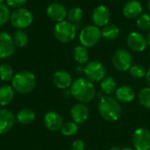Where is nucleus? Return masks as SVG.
I'll use <instances>...</instances> for the list:
<instances>
[{
    "mask_svg": "<svg viewBox=\"0 0 150 150\" xmlns=\"http://www.w3.org/2000/svg\"><path fill=\"white\" fill-rule=\"evenodd\" d=\"M98 112L100 116L106 121H117L121 115L122 110L120 103L113 97L105 96L98 103Z\"/></svg>",
    "mask_w": 150,
    "mask_h": 150,
    "instance_id": "f03ea898",
    "label": "nucleus"
},
{
    "mask_svg": "<svg viewBox=\"0 0 150 150\" xmlns=\"http://www.w3.org/2000/svg\"><path fill=\"white\" fill-rule=\"evenodd\" d=\"M121 150H135L134 149H132V148H124V149H122Z\"/></svg>",
    "mask_w": 150,
    "mask_h": 150,
    "instance_id": "58836bf2",
    "label": "nucleus"
},
{
    "mask_svg": "<svg viewBox=\"0 0 150 150\" xmlns=\"http://www.w3.org/2000/svg\"><path fill=\"white\" fill-rule=\"evenodd\" d=\"M47 14L51 20L59 23L65 20L68 16V11L62 4L52 3L47 9Z\"/></svg>",
    "mask_w": 150,
    "mask_h": 150,
    "instance_id": "ddd939ff",
    "label": "nucleus"
},
{
    "mask_svg": "<svg viewBox=\"0 0 150 150\" xmlns=\"http://www.w3.org/2000/svg\"><path fill=\"white\" fill-rule=\"evenodd\" d=\"M100 88L103 93L106 96H111L117 90V83L112 76H105L100 82Z\"/></svg>",
    "mask_w": 150,
    "mask_h": 150,
    "instance_id": "412c9836",
    "label": "nucleus"
},
{
    "mask_svg": "<svg viewBox=\"0 0 150 150\" xmlns=\"http://www.w3.org/2000/svg\"><path fill=\"white\" fill-rule=\"evenodd\" d=\"M70 114L74 122L76 124H83L89 118V109L84 104L77 103L72 106Z\"/></svg>",
    "mask_w": 150,
    "mask_h": 150,
    "instance_id": "dca6fc26",
    "label": "nucleus"
},
{
    "mask_svg": "<svg viewBox=\"0 0 150 150\" xmlns=\"http://www.w3.org/2000/svg\"><path fill=\"white\" fill-rule=\"evenodd\" d=\"M109 150H121L119 147H112V148H111Z\"/></svg>",
    "mask_w": 150,
    "mask_h": 150,
    "instance_id": "4c0bfd02",
    "label": "nucleus"
},
{
    "mask_svg": "<svg viewBox=\"0 0 150 150\" xmlns=\"http://www.w3.org/2000/svg\"><path fill=\"white\" fill-rule=\"evenodd\" d=\"M76 34V26L69 20H63L56 23L54 28V35L55 39L62 43L71 42Z\"/></svg>",
    "mask_w": 150,
    "mask_h": 150,
    "instance_id": "20e7f679",
    "label": "nucleus"
},
{
    "mask_svg": "<svg viewBox=\"0 0 150 150\" xmlns=\"http://www.w3.org/2000/svg\"><path fill=\"white\" fill-rule=\"evenodd\" d=\"M148 9L150 11V0H149V2H148Z\"/></svg>",
    "mask_w": 150,
    "mask_h": 150,
    "instance_id": "ea45409f",
    "label": "nucleus"
},
{
    "mask_svg": "<svg viewBox=\"0 0 150 150\" xmlns=\"http://www.w3.org/2000/svg\"><path fill=\"white\" fill-rule=\"evenodd\" d=\"M15 124L13 113L6 109H0V134L9 132Z\"/></svg>",
    "mask_w": 150,
    "mask_h": 150,
    "instance_id": "f3484780",
    "label": "nucleus"
},
{
    "mask_svg": "<svg viewBox=\"0 0 150 150\" xmlns=\"http://www.w3.org/2000/svg\"><path fill=\"white\" fill-rule=\"evenodd\" d=\"M73 57L78 64H86L89 61V52L87 47L79 45L73 50Z\"/></svg>",
    "mask_w": 150,
    "mask_h": 150,
    "instance_id": "5701e85b",
    "label": "nucleus"
},
{
    "mask_svg": "<svg viewBox=\"0 0 150 150\" xmlns=\"http://www.w3.org/2000/svg\"><path fill=\"white\" fill-rule=\"evenodd\" d=\"M70 95L83 104L92 101L96 95L94 83L87 78L80 77L76 79L70 86Z\"/></svg>",
    "mask_w": 150,
    "mask_h": 150,
    "instance_id": "f257e3e1",
    "label": "nucleus"
},
{
    "mask_svg": "<svg viewBox=\"0 0 150 150\" xmlns=\"http://www.w3.org/2000/svg\"><path fill=\"white\" fill-rule=\"evenodd\" d=\"M78 131V125L74 121H68L62 125V127L61 129L62 134L64 136H71L76 134Z\"/></svg>",
    "mask_w": 150,
    "mask_h": 150,
    "instance_id": "7c9ffc66",
    "label": "nucleus"
},
{
    "mask_svg": "<svg viewBox=\"0 0 150 150\" xmlns=\"http://www.w3.org/2000/svg\"><path fill=\"white\" fill-rule=\"evenodd\" d=\"M11 84L13 89L21 94L31 92L36 86V76L30 71H20L14 75Z\"/></svg>",
    "mask_w": 150,
    "mask_h": 150,
    "instance_id": "7ed1b4c3",
    "label": "nucleus"
},
{
    "mask_svg": "<svg viewBox=\"0 0 150 150\" xmlns=\"http://www.w3.org/2000/svg\"><path fill=\"white\" fill-rule=\"evenodd\" d=\"M88 150H91V149H88Z\"/></svg>",
    "mask_w": 150,
    "mask_h": 150,
    "instance_id": "79ce46f5",
    "label": "nucleus"
},
{
    "mask_svg": "<svg viewBox=\"0 0 150 150\" xmlns=\"http://www.w3.org/2000/svg\"><path fill=\"white\" fill-rule=\"evenodd\" d=\"M102 37L101 29L94 25L84 26L79 33V41L85 47H92L96 46Z\"/></svg>",
    "mask_w": 150,
    "mask_h": 150,
    "instance_id": "39448f33",
    "label": "nucleus"
},
{
    "mask_svg": "<svg viewBox=\"0 0 150 150\" xmlns=\"http://www.w3.org/2000/svg\"><path fill=\"white\" fill-rule=\"evenodd\" d=\"M6 5L12 9H18L22 8L27 2V0H5Z\"/></svg>",
    "mask_w": 150,
    "mask_h": 150,
    "instance_id": "473e14b6",
    "label": "nucleus"
},
{
    "mask_svg": "<svg viewBox=\"0 0 150 150\" xmlns=\"http://www.w3.org/2000/svg\"><path fill=\"white\" fill-rule=\"evenodd\" d=\"M70 150H85V144L82 140H76L73 142Z\"/></svg>",
    "mask_w": 150,
    "mask_h": 150,
    "instance_id": "72a5a7b5",
    "label": "nucleus"
},
{
    "mask_svg": "<svg viewBox=\"0 0 150 150\" xmlns=\"http://www.w3.org/2000/svg\"><path fill=\"white\" fill-rule=\"evenodd\" d=\"M127 47L134 52L141 53L143 52L148 46L146 37L136 31L131 32L127 37Z\"/></svg>",
    "mask_w": 150,
    "mask_h": 150,
    "instance_id": "9d476101",
    "label": "nucleus"
},
{
    "mask_svg": "<svg viewBox=\"0 0 150 150\" xmlns=\"http://www.w3.org/2000/svg\"><path fill=\"white\" fill-rule=\"evenodd\" d=\"M138 99L140 104L150 110V88L147 87V88H143L140 91L139 94H138Z\"/></svg>",
    "mask_w": 150,
    "mask_h": 150,
    "instance_id": "c756f323",
    "label": "nucleus"
},
{
    "mask_svg": "<svg viewBox=\"0 0 150 150\" xmlns=\"http://www.w3.org/2000/svg\"><path fill=\"white\" fill-rule=\"evenodd\" d=\"M112 62L117 70L125 72L129 70L133 65V57L127 49L120 48L114 52L112 57Z\"/></svg>",
    "mask_w": 150,
    "mask_h": 150,
    "instance_id": "6e6552de",
    "label": "nucleus"
},
{
    "mask_svg": "<svg viewBox=\"0 0 150 150\" xmlns=\"http://www.w3.org/2000/svg\"><path fill=\"white\" fill-rule=\"evenodd\" d=\"M16 46L12 37L4 32L0 33V59H7L13 55Z\"/></svg>",
    "mask_w": 150,
    "mask_h": 150,
    "instance_id": "9b49d317",
    "label": "nucleus"
},
{
    "mask_svg": "<svg viewBox=\"0 0 150 150\" xmlns=\"http://www.w3.org/2000/svg\"><path fill=\"white\" fill-rule=\"evenodd\" d=\"M14 76V71L11 65L3 63L0 65V79L4 82L11 81Z\"/></svg>",
    "mask_w": 150,
    "mask_h": 150,
    "instance_id": "a878e982",
    "label": "nucleus"
},
{
    "mask_svg": "<svg viewBox=\"0 0 150 150\" xmlns=\"http://www.w3.org/2000/svg\"><path fill=\"white\" fill-rule=\"evenodd\" d=\"M33 20V13L26 8H18L15 9L11 12L10 22L13 27L18 30H23L27 28Z\"/></svg>",
    "mask_w": 150,
    "mask_h": 150,
    "instance_id": "423d86ee",
    "label": "nucleus"
},
{
    "mask_svg": "<svg viewBox=\"0 0 150 150\" xmlns=\"http://www.w3.org/2000/svg\"><path fill=\"white\" fill-rule=\"evenodd\" d=\"M146 40H147V43H148V45L150 46V31H149V32H148V33H147Z\"/></svg>",
    "mask_w": 150,
    "mask_h": 150,
    "instance_id": "c9c22d12",
    "label": "nucleus"
},
{
    "mask_svg": "<svg viewBox=\"0 0 150 150\" xmlns=\"http://www.w3.org/2000/svg\"><path fill=\"white\" fill-rule=\"evenodd\" d=\"M136 25L142 31H150V14L142 13L136 19Z\"/></svg>",
    "mask_w": 150,
    "mask_h": 150,
    "instance_id": "c85d7f7f",
    "label": "nucleus"
},
{
    "mask_svg": "<svg viewBox=\"0 0 150 150\" xmlns=\"http://www.w3.org/2000/svg\"><path fill=\"white\" fill-rule=\"evenodd\" d=\"M14 89L10 85H3L0 87V105H9L14 98Z\"/></svg>",
    "mask_w": 150,
    "mask_h": 150,
    "instance_id": "4be33fe9",
    "label": "nucleus"
},
{
    "mask_svg": "<svg viewBox=\"0 0 150 150\" xmlns=\"http://www.w3.org/2000/svg\"><path fill=\"white\" fill-rule=\"evenodd\" d=\"M133 145L135 150H150V131L138 128L133 135Z\"/></svg>",
    "mask_w": 150,
    "mask_h": 150,
    "instance_id": "1a4fd4ad",
    "label": "nucleus"
},
{
    "mask_svg": "<svg viewBox=\"0 0 150 150\" xmlns=\"http://www.w3.org/2000/svg\"><path fill=\"white\" fill-rule=\"evenodd\" d=\"M83 17V11L80 7H72L69 11H68V19L69 22L73 24H76L82 20Z\"/></svg>",
    "mask_w": 150,
    "mask_h": 150,
    "instance_id": "bb28decb",
    "label": "nucleus"
},
{
    "mask_svg": "<svg viewBox=\"0 0 150 150\" xmlns=\"http://www.w3.org/2000/svg\"><path fill=\"white\" fill-rule=\"evenodd\" d=\"M145 79H146V83H147L148 86L150 88V69L147 71V73H146Z\"/></svg>",
    "mask_w": 150,
    "mask_h": 150,
    "instance_id": "f704fd0d",
    "label": "nucleus"
},
{
    "mask_svg": "<svg viewBox=\"0 0 150 150\" xmlns=\"http://www.w3.org/2000/svg\"><path fill=\"white\" fill-rule=\"evenodd\" d=\"M44 123L48 130L52 132H57L62 129L63 120L60 113L54 111H50L46 113L44 117Z\"/></svg>",
    "mask_w": 150,
    "mask_h": 150,
    "instance_id": "2eb2a0df",
    "label": "nucleus"
},
{
    "mask_svg": "<svg viewBox=\"0 0 150 150\" xmlns=\"http://www.w3.org/2000/svg\"><path fill=\"white\" fill-rule=\"evenodd\" d=\"M35 119V113L33 110L28 108H24L20 110L17 114V120L21 124H30L32 123Z\"/></svg>",
    "mask_w": 150,
    "mask_h": 150,
    "instance_id": "b1692460",
    "label": "nucleus"
},
{
    "mask_svg": "<svg viewBox=\"0 0 150 150\" xmlns=\"http://www.w3.org/2000/svg\"><path fill=\"white\" fill-rule=\"evenodd\" d=\"M115 98L120 103H123V104L130 103L135 98V91L130 86L122 85L117 88L115 91Z\"/></svg>",
    "mask_w": 150,
    "mask_h": 150,
    "instance_id": "6ab92c4d",
    "label": "nucleus"
},
{
    "mask_svg": "<svg viewBox=\"0 0 150 150\" xmlns=\"http://www.w3.org/2000/svg\"><path fill=\"white\" fill-rule=\"evenodd\" d=\"M76 71H77V72L79 73V72H81L82 70L83 71V69H82V68H81L80 66H78V67H76Z\"/></svg>",
    "mask_w": 150,
    "mask_h": 150,
    "instance_id": "e433bc0d",
    "label": "nucleus"
},
{
    "mask_svg": "<svg viewBox=\"0 0 150 150\" xmlns=\"http://www.w3.org/2000/svg\"><path fill=\"white\" fill-rule=\"evenodd\" d=\"M120 33V27L117 25L112 24V23H108L106 25H105L101 29L102 37L108 40H112L117 39Z\"/></svg>",
    "mask_w": 150,
    "mask_h": 150,
    "instance_id": "aec40b11",
    "label": "nucleus"
},
{
    "mask_svg": "<svg viewBox=\"0 0 150 150\" xmlns=\"http://www.w3.org/2000/svg\"><path fill=\"white\" fill-rule=\"evenodd\" d=\"M129 74L135 79H142L145 77L147 70L145 67L142 64H134L129 69Z\"/></svg>",
    "mask_w": 150,
    "mask_h": 150,
    "instance_id": "cd10ccee",
    "label": "nucleus"
},
{
    "mask_svg": "<svg viewBox=\"0 0 150 150\" xmlns=\"http://www.w3.org/2000/svg\"><path fill=\"white\" fill-rule=\"evenodd\" d=\"M13 42L18 47H24L28 43V36L23 30H17L13 34Z\"/></svg>",
    "mask_w": 150,
    "mask_h": 150,
    "instance_id": "393cba45",
    "label": "nucleus"
},
{
    "mask_svg": "<svg viewBox=\"0 0 150 150\" xmlns=\"http://www.w3.org/2000/svg\"><path fill=\"white\" fill-rule=\"evenodd\" d=\"M4 1H5V0H0V4H4Z\"/></svg>",
    "mask_w": 150,
    "mask_h": 150,
    "instance_id": "a19ab883",
    "label": "nucleus"
},
{
    "mask_svg": "<svg viewBox=\"0 0 150 150\" xmlns=\"http://www.w3.org/2000/svg\"><path fill=\"white\" fill-rule=\"evenodd\" d=\"M111 18V13L109 9L104 5L100 4L94 8L91 13V20L93 22V25L98 27H104L106 25Z\"/></svg>",
    "mask_w": 150,
    "mask_h": 150,
    "instance_id": "f8f14e48",
    "label": "nucleus"
},
{
    "mask_svg": "<svg viewBox=\"0 0 150 150\" xmlns=\"http://www.w3.org/2000/svg\"><path fill=\"white\" fill-rule=\"evenodd\" d=\"M83 73L88 80L92 83L101 82L105 77V67L98 61H91L86 63Z\"/></svg>",
    "mask_w": 150,
    "mask_h": 150,
    "instance_id": "0eeeda50",
    "label": "nucleus"
},
{
    "mask_svg": "<svg viewBox=\"0 0 150 150\" xmlns=\"http://www.w3.org/2000/svg\"><path fill=\"white\" fill-rule=\"evenodd\" d=\"M53 82L54 85L62 90H66L69 88L72 84L71 75L65 70H58L54 74Z\"/></svg>",
    "mask_w": 150,
    "mask_h": 150,
    "instance_id": "a211bd4d",
    "label": "nucleus"
},
{
    "mask_svg": "<svg viewBox=\"0 0 150 150\" xmlns=\"http://www.w3.org/2000/svg\"><path fill=\"white\" fill-rule=\"evenodd\" d=\"M122 11L127 18L134 19L142 14L143 6L139 0H129L125 4Z\"/></svg>",
    "mask_w": 150,
    "mask_h": 150,
    "instance_id": "4468645a",
    "label": "nucleus"
},
{
    "mask_svg": "<svg viewBox=\"0 0 150 150\" xmlns=\"http://www.w3.org/2000/svg\"><path fill=\"white\" fill-rule=\"evenodd\" d=\"M11 11L5 4H0V25L6 24L10 21Z\"/></svg>",
    "mask_w": 150,
    "mask_h": 150,
    "instance_id": "2f4dec72",
    "label": "nucleus"
}]
</instances>
